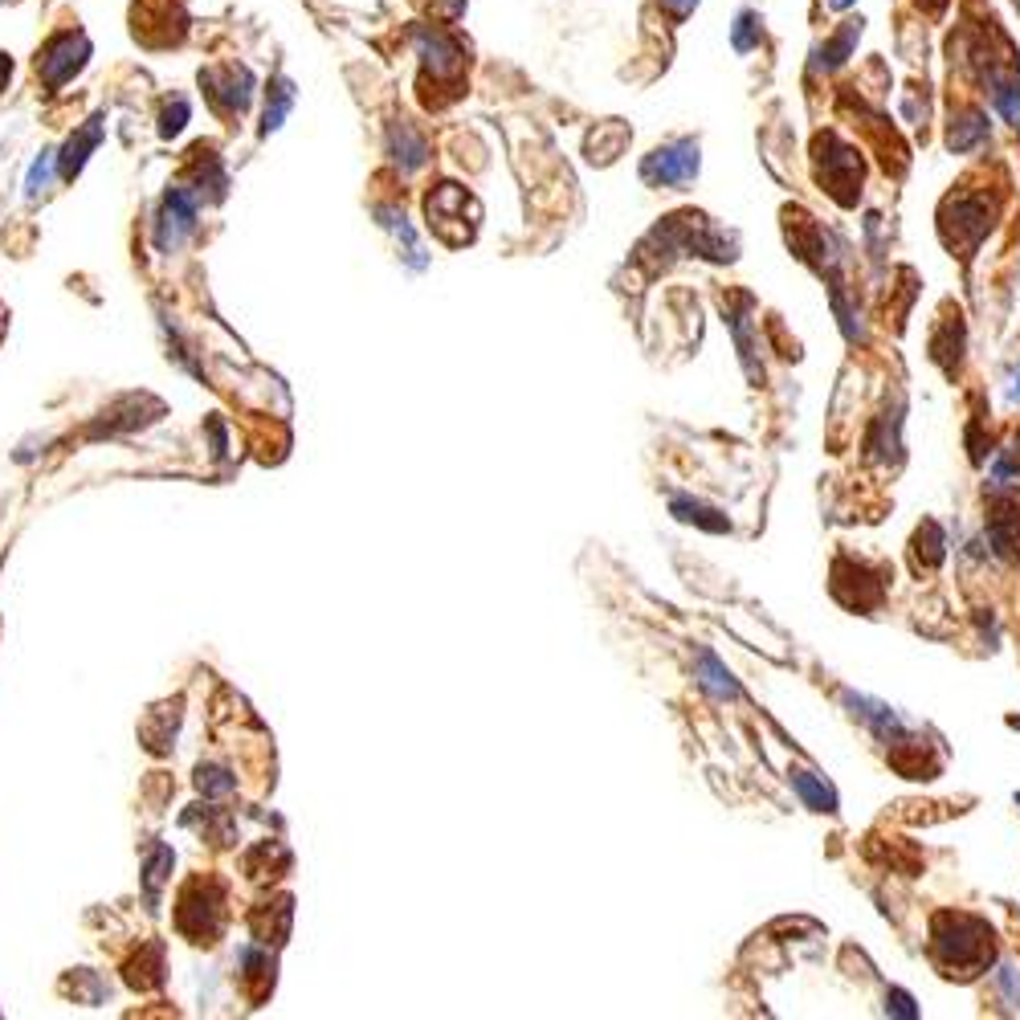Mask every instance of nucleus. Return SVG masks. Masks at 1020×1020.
<instances>
[{
  "mask_svg": "<svg viewBox=\"0 0 1020 1020\" xmlns=\"http://www.w3.org/2000/svg\"><path fill=\"white\" fill-rule=\"evenodd\" d=\"M666 4L673 9V13H678V17H682V13H690V9L698 4V0H666Z\"/></svg>",
  "mask_w": 1020,
  "mask_h": 1020,
  "instance_id": "obj_14",
  "label": "nucleus"
},
{
  "mask_svg": "<svg viewBox=\"0 0 1020 1020\" xmlns=\"http://www.w3.org/2000/svg\"><path fill=\"white\" fill-rule=\"evenodd\" d=\"M694 172H698V143H690V139H678V143H669V148H657L641 164V176L650 180V185H687V180H694Z\"/></svg>",
  "mask_w": 1020,
  "mask_h": 1020,
  "instance_id": "obj_4",
  "label": "nucleus"
},
{
  "mask_svg": "<svg viewBox=\"0 0 1020 1020\" xmlns=\"http://www.w3.org/2000/svg\"><path fill=\"white\" fill-rule=\"evenodd\" d=\"M984 131H987V127H984V115L968 111V115H964V123H959V127H952V148H955V151L971 148L975 139H984Z\"/></svg>",
  "mask_w": 1020,
  "mask_h": 1020,
  "instance_id": "obj_9",
  "label": "nucleus"
},
{
  "mask_svg": "<svg viewBox=\"0 0 1020 1020\" xmlns=\"http://www.w3.org/2000/svg\"><path fill=\"white\" fill-rule=\"evenodd\" d=\"M290 102H294V86L286 83H278L274 86V102L266 106V123H262V131H274V127H282V118H286V111H290Z\"/></svg>",
  "mask_w": 1020,
  "mask_h": 1020,
  "instance_id": "obj_8",
  "label": "nucleus"
},
{
  "mask_svg": "<svg viewBox=\"0 0 1020 1020\" xmlns=\"http://www.w3.org/2000/svg\"><path fill=\"white\" fill-rule=\"evenodd\" d=\"M86 58H90V41H86L83 29H62L37 53V74H41V83L50 86V90H58V86H66L86 66Z\"/></svg>",
  "mask_w": 1020,
  "mask_h": 1020,
  "instance_id": "obj_1",
  "label": "nucleus"
},
{
  "mask_svg": "<svg viewBox=\"0 0 1020 1020\" xmlns=\"http://www.w3.org/2000/svg\"><path fill=\"white\" fill-rule=\"evenodd\" d=\"M201 86L221 115H241L253 99V74L245 66H234V62L201 70Z\"/></svg>",
  "mask_w": 1020,
  "mask_h": 1020,
  "instance_id": "obj_3",
  "label": "nucleus"
},
{
  "mask_svg": "<svg viewBox=\"0 0 1020 1020\" xmlns=\"http://www.w3.org/2000/svg\"><path fill=\"white\" fill-rule=\"evenodd\" d=\"M99 139H102L99 118H90V123H86L83 131H78V135H74V139H70V143H66V155H62V172H66V176H74V172H78V167L86 164V151L95 148Z\"/></svg>",
  "mask_w": 1020,
  "mask_h": 1020,
  "instance_id": "obj_6",
  "label": "nucleus"
},
{
  "mask_svg": "<svg viewBox=\"0 0 1020 1020\" xmlns=\"http://www.w3.org/2000/svg\"><path fill=\"white\" fill-rule=\"evenodd\" d=\"M420 41V66H425V78L433 74L437 86H457L462 74H466V50L462 41L445 29H417Z\"/></svg>",
  "mask_w": 1020,
  "mask_h": 1020,
  "instance_id": "obj_2",
  "label": "nucleus"
},
{
  "mask_svg": "<svg viewBox=\"0 0 1020 1020\" xmlns=\"http://www.w3.org/2000/svg\"><path fill=\"white\" fill-rule=\"evenodd\" d=\"M698 682H703L706 690H715L719 698H739V687L731 682V673H727L719 657H710V653L698 657Z\"/></svg>",
  "mask_w": 1020,
  "mask_h": 1020,
  "instance_id": "obj_7",
  "label": "nucleus"
},
{
  "mask_svg": "<svg viewBox=\"0 0 1020 1020\" xmlns=\"http://www.w3.org/2000/svg\"><path fill=\"white\" fill-rule=\"evenodd\" d=\"M9 74H13V62H9V58H4V53H0V83H4V78H9Z\"/></svg>",
  "mask_w": 1020,
  "mask_h": 1020,
  "instance_id": "obj_15",
  "label": "nucleus"
},
{
  "mask_svg": "<svg viewBox=\"0 0 1020 1020\" xmlns=\"http://www.w3.org/2000/svg\"><path fill=\"white\" fill-rule=\"evenodd\" d=\"M237 780L229 776V771L221 768H201V792H213V796H225V792H234Z\"/></svg>",
  "mask_w": 1020,
  "mask_h": 1020,
  "instance_id": "obj_10",
  "label": "nucleus"
},
{
  "mask_svg": "<svg viewBox=\"0 0 1020 1020\" xmlns=\"http://www.w3.org/2000/svg\"><path fill=\"white\" fill-rule=\"evenodd\" d=\"M50 167H53V155H41L34 164V172H29V197H37L41 188H46V180H50Z\"/></svg>",
  "mask_w": 1020,
  "mask_h": 1020,
  "instance_id": "obj_12",
  "label": "nucleus"
},
{
  "mask_svg": "<svg viewBox=\"0 0 1020 1020\" xmlns=\"http://www.w3.org/2000/svg\"><path fill=\"white\" fill-rule=\"evenodd\" d=\"M185 118H188V102H185V99H176V106H167V111H164V123H160V131H164V135H176L180 127H185Z\"/></svg>",
  "mask_w": 1020,
  "mask_h": 1020,
  "instance_id": "obj_11",
  "label": "nucleus"
},
{
  "mask_svg": "<svg viewBox=\"0 0 1020 1020\" xmlns=\"http://www.w3.org/2000/svg\"><path fill=\"white\" fill-rule=\"evenodd\" d=\"M164 866H172V854H167V849H155V861L148 866V890L151 894H155L160 882H164Z\"/></svg>",
  "mask_w": 1020,
  "mask_h": 1020,
  "instance_id": "obj_13",
  "label": "nucleus"
},
{
  "mask_svg": "<svg viewBox=\"0 0 1020 1020\" xmlns=\"http://www.w3.org/2000/svg\"><path fill=\"white\" fill-rule=\"evenodd\" d=\"M192 225H197V197L188 188H172L160 213V250L180 245V237L192 234Z\"/></svg>",
  "mask_w": 1020,
  "mask_h": 1020,
  "instance_id": "obj_5",
  "label": "nucleus"
}]
</instances>
